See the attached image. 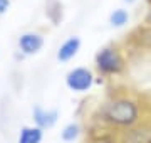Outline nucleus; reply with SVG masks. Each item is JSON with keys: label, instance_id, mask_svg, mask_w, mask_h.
<instances>
[{"label": "nucleus", "instance_id": "obj_2", "mask_svg": "<svg viewBox=\"0 0 151 143\" xmlns=\"http://www.w3.org/2000/svg\"><path fill=\"white\" fill-rule=\"evenodd\" d=\"M128 52L123 44L111 42L99 47L94 54V71L103 81L121 77L128 71Z\"/></svg>", "mask_w": 151, "mask_h": 143}, {"label": "nucleus", "instance_id": "obj_4", "mask_svg": "<svg viewBox=\"0 0 151 143\" xmlns=\"http://www.w3.org/2000/svg\"><path fill=\"white\" fill-rule=\"evenodd\" d=\"M124 49L128 54L139 52V54H151V24L143 22L131 29V32L124 39Z\"/></svg>", "mask_w": 151, "mask_h": 143}, {"label": "nucleus", "instance_id": "obj_10", "mask_svg": "<svg viewBox=\"0 0 151 143\" xmlns=\"http://www.w3.org/2000/svg\"><path fill=\"white\" fill-rule=\"evenodd\" d=\"M42 140L44 130L37 125H24L17 135V143H42Z\"/></svg>", "mask_w": 151, "mask_h": 143}, {"label": "nucleus", "instance_id": "obj_6", "mask_svg": "<svg viewBox=\"0 0 151 143\" xmlns=\"http://www.w3.org/2000/svg\"><path fill=\"white\" fill-rule=\"evenodd\" d=\"M45 46V37L39 30H25L17 37V52L20 57H34Z\"/></svg>", "mask_w": 151, "mask_h": 143}, {"label": "nucleus", "instance_id": "obj_9", "mask_svg": "<svg viewBox=\"0 0 151 143\" xmlns=\"http://www.w3.org/2000/svg\"><path fill=\"white\" fill-rule=\"evenodd\" d=\"M81 46H82V40L79 35H69V37H65L60 42V46L57 47V51H55V59L59 61V62H70L76 56L79 54Z\"/></svg>", "mask_w": 151, "mask_h": 143}, {"label": "nucleus", "instance_id": "obj_12", "mask_svg": "<svg viewBox=\"0 0 151 143\" xmlns=\"http://www.w3.org/2000/svg\"><path fill=\"white\" fill-rule=\"evenodd\" d=\"M84 133V126L79 121H70L60 130V140L64 143H72Z\"/></svg>", "mask_w": 151, "mask_h": 143}, {"label": "nucleus", "instance_id": "obj_14", "mask_svg": "<svg viewBox=\"0 0 151 143\" xmlns=\"http://www.w3.org/2000/svg\"><path fill=\"white\" fill-rule=\"evenodd\" d=\"M10 0H0V17L5 15L7 12H9V9H10Z\"/></svg>", "mask_w": 151, "mask_h": 143}, {"label": "nucleus", "instance_id": "obj_7", "mask_svg": "<svg viewBox=\"0 0 151 143\" xmlns=\"http://www.w3.org/2000/svg\"><path fill=\"white\" fill-rule=\"evenodd\" d=\"M84 143H119L118 131L89 121L84 128Z\"/></svg>", "mask_w": 151, "mask_h": 143}, {"label": "nucleus", "instance_id": "obj_8", "mask_svg": "<svg viewBox=\"0 0 151 143\" xmlns=\"http://www.w3.org/2000/svg\"><path fill=\"white\" fill-rule=\"evenodd\" d=\"M32 120H34V125H37L39 128H42L45 131V130H50V128H54L57 125L59 111L55 108H44L40 105H35L32 108Z\"/></svg>", "mask_w": 151, "mask_h": 143}, {"label": "nucleus", "instance_id": "obj_15", "mask_svg": "<svg viewBox=\"0 0 151 143\" xmlns=\"http://www.w3.org/2000/svg\"><path fill=\"white\" fill-rule=\"evenodd\" d=\"M145 20L151 24V5H146V14H145Z\"/></svg>", "mask_w": 151, "mask_h": 143}, {"label": "nucleus", "instance_id": "obj_11", "mask_svg": "<svg viewBox=\"0 0 151 143\" xmlns=\"http://www.w3.org/2000/svg\"><path fill=\"white\" fill-rule=\"evenodd\" d=\"M45 17L52 25H59L64 19V5L60 0H47L45 2Z\"/></svg>", "mask_w": 151, "mask_h": 143}, {"label": "nucleus", "instance_id": "obj_1", "mask_svg": "<svg viewBox=\"0 0 151 143\" xmlns=\"http://www.w3.org/2000/svg\"><path fill=\"white\" fill-rule=\"evenodd\" d=\"M146 115L148 108L139 94L129 89H114L109 91L108 96L97 105L89 116V121L119 133L136 125Z\"/></svg>", "mask_w": 151, "mask_h": 143}, {"label": "nucleus", "instance_id": "obj_16", "mask_svg": "<svg viewBox=\"0 0 151 143\" xmlns=\"http://www.w3.org/2000/svg\"><path fill=\"white\" fill-rule=\"evenodd\" d=\"M124 4H126V5H133V4H136V2H138V0H123Z\"/></svg>", "mask_w": 151, "mask_h": 143}, {"label": "nucleus", "instance_id": "obj_17", "mask_svg": "<svg viewBox=\"0 0 151 143\" xmlns=\"http://www.w3.org/2000/svg\"><path fill=\"white\" fill-rule=\"evenodd\" d=\"M146 5H151V0H146Z\"/></svg>", "mask_w": 151, "mask_h": 143}, {"label": "nucleus", "instance_id": "obj_3", "mask_svg": "<svg viewBox=\"0 0 151 143\" xmlns=\"http://www.w3.org/2000/svg\"><path fill=\"white\" fill-rule=\"evenodd\" d=\"M65 88L74 94H87L97 83V74L87 66H74L64 76Z\"/></svg>", "mask_w": 151, "mask_h": 143}, {"label": "nucleus", "instance_id": "obj_5", "mask_svg": "<svg viewBox=\"0 0 151 143\" xmlns=\"http://www.w3.org/2000/svg\"><path fill=\"white\" fill-rule=\"evenodd\" d=\"M119 143H151V115L118 133Z\"/></svg>", "mask_w": 151, "mask_h": 143}, {"label": "nucleus", "instance_id": "obj_13", "mask_svg": "<svg viewBox=\"0 0 151 143\" xmlns=\"http://www.w3.org/2000/svg\"><path fill=\"white\" fill-rule=\"evenodd\" d=\"M108 22H109V25H111L113 29L126 27V25L129 24V12L126 10V9H123V7L114 9V10H111V14H109Z\"/></svg>", "mask_w": 151, "mask_h": 143}]
</instances>
